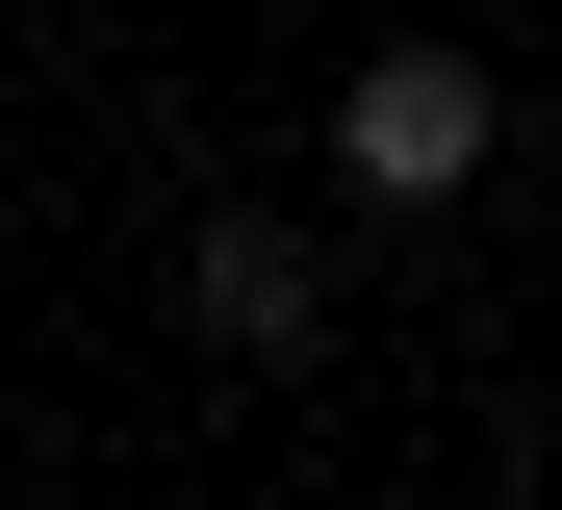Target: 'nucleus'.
Segmentation results:
<instances>
[{
  "label": "nucleus",
  "instance_id": "1",
  "mask_svg": "<svg viewBox=\"0 0 562 510\" xmlns=\"http://www.w3.org/2000/svg\"><path fill=\"white\" fill-rule=\"evenodd\" d=\"M486 154H512V128H486V52H435V26L358 52V102H333V179H358V204H460Z\"/></svg>",
  "mask_w": 562,
  "mask_h": 510
},
{
  "label": "nucleus",
  "instance_id": "2",
  "mask_svg": "<svg viewBox=\"0 0 562 510\" xmlns=\"http://www.w3.org/2000/svg\"><path fill=\"white\" fill-rule=\"evenodd\" d=\"M179 306H205V358H307V332H333V256L281 230V204H205V256H179Z\"/></svg>",
  "mask_w": 562,
  "mask_h": 510
}]
</instances>
